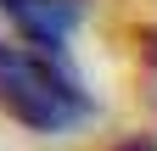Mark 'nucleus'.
Masks as SVG:
<instances>
[{
  "label": "nucleus",
  "instance_id": "nucleus-1",
  "mask_svg": "<svg viewBox=\"0 0 157 151\" xmlns=\"http://www.w3.org/2000/svg\"><path fill=\"white\" fill-rule=\"evenodd\" d=\"M0 112L34 134H62V129L84 123L95 106L78 90V79L62 67V56L0 39Z\"/></svg>",
  "mask_w": 157,
  "mask_h": 151
},
{
  "label": "nucleus",
  "instance_id": "nucleus-2",
  "mask_svg": "<svg viewBox=\"0 0 157 151\" xmlns=\"http://www.w3.org/2000/svg\"><path fill=\"white\" fill-rule=\"evenodd\" d=\"M0 17H6V23L23 34L28 45L62 56L73 23L84 17V0H0Z\"/></svg>",
  "mask_w": 157,
  "mask_h": 151
},
{
  "label": "nucleus",
  "instance_id": "nucleus-3",
  "mask_svg": "<svg viewBox=\"0 0 157 151\" xmlns=\"http://www.w3.org/2000/svg\"><path fill=\"white\" fill-rule=\"evenodd\" d=\"M118 151H157V140H129V145H118Z\"/></svg>",
  "mask_w": 157,
  "mask_h": 151
}]
</instances>
